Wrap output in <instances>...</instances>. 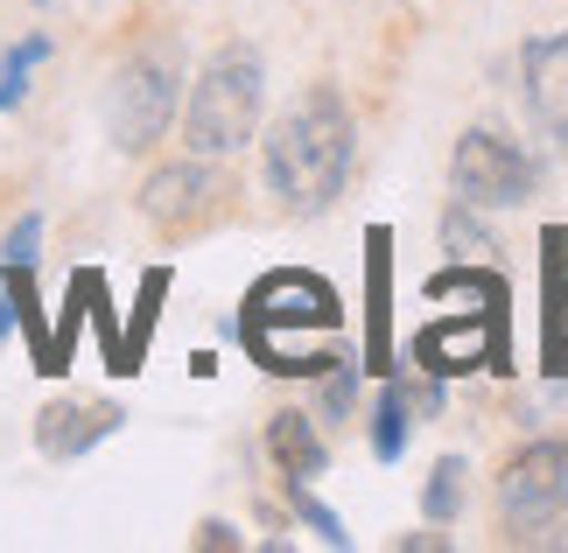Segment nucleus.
Masks as SVG:
<instances>
[{
  "label": "nucleus",
  "mask_w": 568,
  "mask_h": 553,
  "mask_svg": "<svg viewBox=\"0 0 568 553\" xmlns=\"http://www.w3.org/2000/svg\"><path fill=\"white\" fill-rule=\"evenodd\" d=\"M358 168V120L337 84H310L260 134V183L288 217H323Z\"/></svg>",
  "instance_id": "nucleus-1"
},
{
  "label": "nucleus",
  "mask_w": 568,
  "mask_h": 553,
  "mask_svg": "<svg viewBox=\"0 0 568 553\" xmlns=\"http://www.w3.org/2000/svg\"><path fill=\"white\" fill-rule=\"evenodd\" d=\"M260 113H267V57L253 42H217L183 92V147L225 162L260 134Z\"/></svg>",
  "instance_id": "nucleus-2"
},
{
  "label": "nucleus",
  "mask_w": 568,
  "mask_h": 553,
  "mask_svg": "<svg viewBox=\"0 0 568 553\" xmlns=\"http://www.w3.org/2000/svg\"><path fill=\"white\" fill-rule=\"evenodd\" d=\"M183 42L176 35H148L120 57L113 84H105V134L120 154H148L169 141V126L183 120Z\"/></svg>",
  "instance_id": "nucleus-3"
},
{
  "label": "nucleus",
  "mask_w": 568,
  "mask_h": 553,
  "mask_svg": "<svg viewBox=\"0 0 568 553\" xmlns=\"http://www.w3.org/2000/svg\"><path fill=\"white\" fill-rule=\"evenodd\" d=\"M498 533L513 546H561L568 540V434H534L498 462L491 483Z\"/></svg>",
  "instance_id": "nucleus-4"
},
{
  "label": "nucleus",
  "mask_w": 568,
  "mask_h": 553,
  "mask_svg": "<svg viewBox=\"0 0 568 553\" xmlns=\"http://www.w3.org/2000/svg\"><path fill=\"white\" fill-rule=\"evenodd\" d=\"M540 175H548V154H534L491 120H470L449 147V196L477 211H519L540 190Z\"/></svg>",
  "instance_id": "nucleus-5"
},
{
  "label": "nucleus",
  "mask_w": 568,
  "mask_h": 553,
  "mask_svg": "<svg viewBox=\"0 0 568 553\" xmlns=\"http://www.w3.org/2000/svg\"><path fill=\"white\" fill-rule=\"evenodd\" d=\"M337 322H344V301H337L331 280L281 267V274H267V280H253V295H246V308L225 322V337H239L260 365H274V350H281V337H288V329H310V337L323 329V337H331Z\"/></svg>",
  "instance_id": "nucleus-6"
},
{
  "label": "nucleus",
  "mask_w": 568,
  "mask_h": 553,
  "mask_svg": "<svg viewBox=\"0 0 568 553\" xmlns=\"http://www.w3.org/2000/svg\"><path fill=\"white\" fill-rule=\"evenodd\" d=\"M134 211H141V225L169 238V246H183V238L196 232H211L217 217L232 211V175L211 162V154H176V162H162V168H148V183L134 196Z\"/></svg>",
  "instance_id": "nucleus-7"
},
{
  "label": "nucleus",
  "mask_w": 568,
  "mask_h": 553,
  "mask_svg": "<svg viewBox=\"0 0 568 553\" xmlns=\"http://www.w3.org/2000/svg\"><path fill=\"white\" fill-rule=\"evenodd\" d=\"M519 99H527L534 134L568 147V29L527 35V50H519Z\"/></svg>",
  "instance_id": "nucleus-8"
},
{
  "label": "nucleus",
  "mask_w": 568,
  "mask_h": 553,
  "mask_svg": "<svg viewBox=\"0 0 568 553\" xmlns=\"http://www.w3.org/2000/svg\"><path fill=\"white\" fill-rule=\"evenodd\" d=\"M126 428L120 400H50L36 413V449L50 462H84L99 441H113Z\"/></svg>",
  "instance_id": "nucleus-9"
},
{
  "label": "nucleus",
  "mask_w": 568,
  "mask_h": 553,
  "mask_svg": "<svg viewBox=\"0 0 568 553\" xmlns=\"http://www.w3.org/2000/svg\"><path fill=\"white\" fill-rule=\"evenodd\" d=\"M267 462L281 470V483H316L331 470V449H323V420L302 407L267 413Z\"/></svg>",
  "instance_id": "nucleus-10"
},
{
  "label": "nucleus",
  "mask_w": 568,
  "mask_h": 553,
  "mask_svg": "<svg viewBox=\"0 0 568 553\" xmlns=\"http://www.w3.org/2000/svg\"><path fill=\"white\" fill-rule=\"evenodd\" d=\"M407 434H414V392H407V379H386L379 400H373V455L379 462H400L407 455Z\"/></svg>",
  "instance_id": "nucleus-11"
},
{
  "label": "nucleus",
  "mask_w": 568,
  "mask_h": 553,
  "mask_svg": "<svg viewBox=\"0 0 568 553\" xmlns=\"http://www.w3.org/2000/svg\"><path fill=\"white\" fill-rule=\"evenodd\" d=\"M50 50H57V42L42 35V29H29L14 50H0V113H14V105L29 99V84H36L42 63H50Z\"/></svg>",
  "instance_id": "nucleus-12"
},
{
  "label": "nucleus",
  "mask_w": 568,
  "mask_h": 553,
  "mask_svg": "<svg viewBox=\"0 0 568 553\" xmlns=\"http://www.w3.org/2000/svg\"><path fill=\"white\" fill-rule=\"evenodd\" d=\"M464 491H470V462H464V455H443V462L428 470V483H422L428 525H456V519H464Z\"/></svg>",
  "instance_id": "nucleus-13"
},
{
  "label": "nucleus",
  "mask_w": 568,
  "mask_h": 553,
  "mask_svg": "<svg viewBox=\"0 0 568 553\" xmlns=\"http://www.w3.org/2000/svg\"><path fill=\"white\" fill-rule=\"evenodd\" d=\"M323 428H344V420L358 413V365L352 358H331L316 371V407H310Z\"/></svg>",
  "instance_id": "nucleus-14"
},
{
  "label": "nucleus",
  "mask_w": 568,
  "mask_h": 553,
  "mask_svg": "<svg viewBox=\"0 0 568 553\" xmlns=\"http://www.w3.org/2000/svg\"><path fill=\"white\" fill-rule=\"evenodd\" d=\"M443 246H449L456 259H491L498 238H491V225H485V211H477V204H456V196H449V211H443Z\"/></svg>",
  "instance_id": "nucleus-15"
},
{
  "label": "nucleus",
  "mask_w": 568,
  "mask_h": 553,
  "mask_svg": "<svg viewBox=\"0 0 568 553\" xmlns=\"http://www.w3.org/2000/svg\"><path fill=\"white\" fill-rule=\"evenodd\" d=\"M281 491H288V512H295L302 525H310V533H316L323 546H352V533H344V519H337L331 504H323V498L310 491V483H281Z\"/></svg>",
  "instance_id": "nucleus-16"
},
{
  "label": "nucleus",
  "mask_w": 568,
  "mask_h": 553,
  "mask_svg": "<svg viewBox=\"0 0 568 553\" xmlns=\"http://www.w3.org/2000/svg\"><path fill=\"white\" fill-rule=\"evenodd\" d=\"M36 259H42V217L21 211L14 225H8V238H0V267H8V274H29Z\"/></svg>",
  "instance_id": "nucleus-17"
},
{
  "label": "nucleus",
  "mask_w": 568,
  "mask_h": 553,
  "mask_svg": "<svg viewBox=\"0 0 568 553\" xmlns=\"http://www.w3.org/2000/svg\"><path fill=\"white\" fill-rule=\"evenodd\" d=\"M196 553H239L246 540H239V525H225V519H204L196 525V540H190Z\"/></svg>",
  "instance_id": "nucleus-18"
},
{
  "label": "nucleus",
  "mask_w": 568,
  "mask_h": 553,
  "mask_svg": "<svg viewBox=\"0 0 568 553\" xmlns=\"http://www.w3.org/2000/svg\"><path fill=\"white\" fill-rule=\"evenodd\" d=\"M400 546H407V553H422V546H435V553H443V546H449V540H443V533H407V540H400Z\"/></svg>",
  "instance_id": "nucleus-19"
},
{
  "label": "nucleus",
  "mask_w": 568,
  "mask_h": 553,
  "mask_svg": "<svg viewBox=\"0 0 568 553\" xmlns=\"http://www.w3.org/2000/svg\"><path fill=\"white\" fill-rule=\"evenodd\" d=\"M561 350H568V295H561Z\"/></svg>",
  "instance_id": "nucleus-20"
},
{
  "label": "nucleus",
  "mask_w": 568,
  "mask_h": 553,
  "mask_svg": "<svg viewBox=\"0 0 568 553\" xmlns=\"http://www.w3.org/2000/svg\"><path fill=\"white\" fill-rule=\"evenodd\" d=\"M36 8H50V0H36Z\"/></svg>",
  "instance_id": "nucleus-21"
}]
</instances>
